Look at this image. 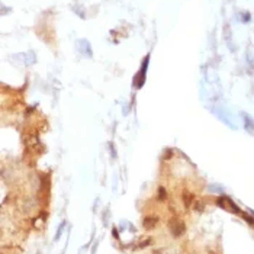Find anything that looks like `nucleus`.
<instances>
[{
  "label": "nucleus",
  "instance_id": "nucleus-4",
  "mask_svg": "<svg viewBox=\"0 0 254 254\" xmlns=\"http://www.w3.org/2000/svg\"><path fill=\"white\" fill-rule=\"evenodd\" d=\"M241 115H243L244 128H245L250 134H254V121H253V118H250V115H247V113H241Z\"/></svg>",
  "mask_w": 254,
  "mask_h": 254
},
{
  "label": "nucleus",
  "instance_id": "nucleus-2",
  "mask_svg": "<svg viewBox=\"0 0 254 254\" xmlns=\"http://www.w3.org/2000/svg\"><path fill=\"white\" fill-rule=\"evenodd\" d=\"M216 203L219 205L221 208H224V209H226V210H231V212H234V214H241L237 205L234 203L229 198H226V196H221V198L218 199Z\"/></svg>",
  "mask_w": 254,
  "mask_h": 254
},
{
  "label": "nucleus",
  "instance_id": "nucleus-1",
  "mask_svg": "<svg viewBox=\"0 0 254 254\" xmlns=\"http://www.w3.org/2000/svg\"><path fill=\"white\" fill-rule=\"evenodd\" d=\"M148 63H150V57H145V60L142 61L141 64V68H139V73L135 76L134 78V86L135 87H142L144 82H145V74H147V68H148Z\"/></svg>",
  "mask_w": 254,
  "mask_h": 254
},
{
  "label": "nucleus",
  "instance_id": "nucleus-3",
  "mask_svg": "<svg viewBox=\"0 0 254 254\" xmlns=\"http://www.w3.org/2000/svg\"><path fill=\"white\" fill-rule=\"evenodd\" d=\"M77 45V50L83 54L84 57H92V48H90V44H89L86 39H80L76 42Z\"/></svg>",
  "mask_w": 254,
  "mask_h": 254
}]
</instances>
